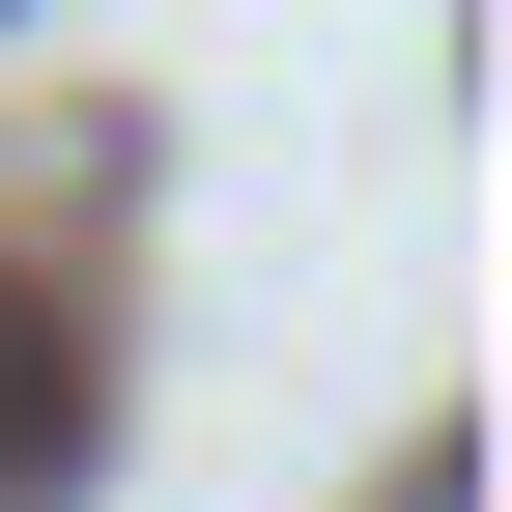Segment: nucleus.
<instances>
[{"label":"nucleus","mask_w":512,"mask_h":512,"mask_svg":"<svg viewBox=\"0 0 512 512\" xmlns=\"http://www.w3.org/2000/svg\"><path fill=\"white\" fill-rule=\"evenodd\" d=\"M57 456H86V313L0 285V484H57Z\"/></svg>","instance_id":"nucleus-1"},{"label":"nucleus","mask_w":512,"mask_h":512,"mask_svg":"<svg viewBox=\"0 0 512 512\" xmlns=\"http://www.w3.org/2000/svg\"><path fill=\"white\" fill-rule=\"evenodd\" d=\"M370 512H484V456H399V484H370Z\"/></svg>","instance_id":"nucleus-2"}]
</instances>
